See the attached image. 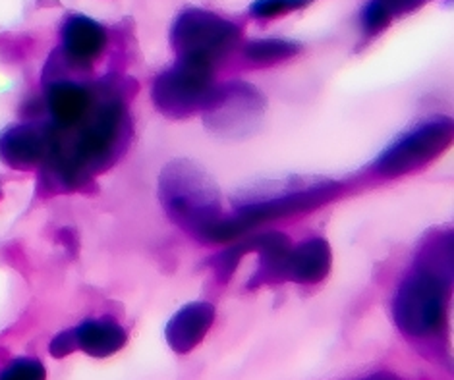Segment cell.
<instances>
[{
	"label": "cell",
	"instance_id": "ba28073f",
	"mask_svg": "<svg viewBox=\"0 0 454 380\" xmlns=\"http://www.w3.org/2000/svg\"><path fill=\"white\" fill-rule=\"evenodd\" d=\"M51 111L60 124H74L88 111V93L78 85H57L49 95Z\"/></svg>",
	"mask_w": 454,
	"mask_h": 380
},
{
	"label": "cell",
	"instance_id": "277c9868",
	"mask_svg": "<svg viewBox=\"0 0 454 380\" xmlns=\"http://www.w3.org/2000/svg\"><path fill=\"white\" fill-rule=\"evenodd\" d=\"M43 155V137L37 129L29 126H18L8 129L0 137V159L8 167L27 168L41 159Z\"/></svg>",
	"mask_w": 454,
	"mask_h": 380
},
{
	"label": "cell",
	"instance_id": "52a82bcc",
	"mask_svg": "<svg viewBox=\"0 0 454 380\" xmlns=\"http://www.w3.org/2000/svg\"><path fill=\"white\" fill-rule=\"evenodd\" d=\"M213 321V309L207 306H190L184 309L178 317L170 322L168 338L178 350L198 344L203 332L207 330L209 322Z\"/></svg>",
	"mask_w": 454,
	"mask_h": 380
},
{
	"label": "cell",
	"instance_id": "3957f363",
	"mask_svg": "<svg viewBox=\"0 0 454 380\" xmlns=\"http://www.w3.org/2000/svg\"><path fill=\"white\" fill-rule=\"evenodd\" d=\"M209 87V75L205 74L201 62H192L190 66L168 74L163 78V83L157 85L159 91H163V105L184 108L188 105L201 103L205 91Z\"/></svg>",
	"mask_w": 454,
	"mask_h": 380
},
{
	"label": "cell",
	"instance_id": "8992f818",
	"mask_svg": "<svg viewBox=\"0 0 454 380\" xmlns=\"http://www.w3.org/2000/svg\"><path fill=\"white\" fill-rule=\"evenodd\" d=\"M64 45L70 58L75 62H88L101 52L105 35L101 27L85 18H74L64 29Z\"/></svg>",
	"mask_w": 454,
	"mask_h": 380
},
{
	"label": "cell",
	"instance_id": "5b68a950",
	"mask_svg": "<svg viewBox=\"0 0 454 380\" xmlns=\"http://www.w3.org/2000/svg\"><path fill=\"white\" fill-rule=\"evenodd\" d=\"M75 347L93 357H106L121 350L126 336L118 324L111 321H88L74 332Z\"/></svg>",
	"mask_w": 454,
	"mask_h": 380
},
{
	"label": "cell",
	"instance_id": "8fae6325",
	"mask_svg": "<svg viewBox=\"0 0 454 380\" xmlns=\"http://www.w3.org/2000/svg\"><path fill=\"white\" fill-rule=\"evenodd\" d=\"M75 347V342H74V334L72 332H64L60 334L59 338L52 340L51 344V353L55 357H64L67 353H70Z\"/></svg>",
	"mask_w": 454,
	"mask_h": 380
},
{
	"label": "cell",
	"instance_id": "7a4b0ae2",
	"mask_svg": "<svg viewBox=\"0 0 454 380\" xmlns=\"http://www.w3.org/2000/svg\"><path fill=\"white\" fill-rule=\"evenodd\" d=\"M447 136L449 134L445 132L442 124H431L418 129V132H414L404 141H400L396 147L388 151L380 162L381 170L400 174L418 167L419 162H424L426 159L429 160L431 157L439 153Z\"/></svg>",
	"mask_w": 454,
	"mask_h": 380
},
{
	"label": "cell",
	"instance_id": "6da1fadb",
	"mask_svg": "<svg viewBox=\"0 0 454 380\" xmlns=\"http://www.w3.org/2000/svg\"><path fill=\"white\" fill-rule=\"evenodd\" d=\"M400 327L414 336L434 334L442 319V290L434 275H416L400 288L396 298Z\"/></svg>",
	"mask_w": 454,
	"mask_h": 380
},
{
	"label": "cell",
	"instance_id": "9c48e42d",
	"mask_svg": "<svg viewBox=\"0 0 454 380\" xmlns=\"http://www.w3.org/2000/svg\"><path fill=\"white\" fill-rule=\"evenodd\" d=\"M294 257V263H292V275L298 280H317L325 275L327 265H329V253L327 247L316 242L306 247H301Z\"/></svg>",
	"mask_w": 454,
	"mask_h": 380
},
{
	"label": "cell",
	"instance_id": "30bf717a",
	"mask_svg": "<svg viewBox=\"0 0 454 380\" xmlns=\"http://www.w3.org/2000/svg\"><path fill=\"white\" fill-rule=\"evenodd\" d=\"M45 367L31 357H20L0 371V380H45Z\"/></svg>",
	"mask_w": 454,
	"mask_h": 380
}]
</instances>
